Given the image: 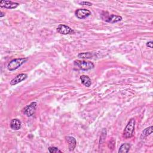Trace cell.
I'll list each match as a JSON object with an SVG mask.
<instances>
[{"mask_svg": "<svg viewBox=\"0 0 153 153\" xmlns=\"http://www.w3.org/2000/svg\"><path fill=\"white\" fill-rule=\"evenodd\" d=\"M27 78H28V75L26 74H24V73L20 74L17 76H16L12 80V81L10 82V85L12 86L16 85L17 84L25 80Z\"/></svg>", "mask_w": 153, "mask_h": 153, "instance_id": "ba28073f", "label": "cell"}, {"mask_svg": "<svg viewBox=\"0 0 153 153\" xmlns=\"http://www.w3.org/2000/svg\"><path fill=\"white\" fill-rule=\"evenodd\" d=\"M5 16V13H3L2 12H1V15H0V18H3V16Z\"/></svg>", "mask_w": 153, "mask_h": 153, "instance_id": "ffe728a7", "label": "cell"}, {"mask_svg": "<svg viewBox=\"0 0 153 153\" xmlns=\"http://www.w3.org/2000/svg\"><path fill=\"white\" fill-rule=\"evenodd\" d=\"M37 107V102H33L31 103L29 105L26 106L24 108V114L26 115L28 117L32 116L35 113Z\"/></svg>", "mask_w": 153, "mask_h": 153, "instance_id": "277c9868", "label": "cell"}, {"mask_svg": "<svg viewBox=\"0 0 153 153\" xmlns=\"http://www.w3.org/2000/svg\"><path fill=\"white\" fill-rule=\"evenodd\" d=\"M115 141L114 140V139H112L111 140L110 142H109V143H108V147L111 149H113L114 147H115Z\"/></svg>", "mask_w": 153, "mask_h": 153, "instance_id": "e0dca14e", "label": "cell"}, {"mask_svg": "<svg viewBox=\"0 0 153 153\" xmlns=\"http://www.w3.org/2000/svg\"><path fill=\"white\" fill-rule=\"evenodd\" d=\"M135 118H131L129 121L128 124L126 126L124 132H123V136L126 138H130L133 135V132L135 130Z\"/></svg>", "mask_w": 153, "mask_h": 153, "instance_id": "7a4b0ae2", "label": "cell"}, {"mask_svg": "<svg viewBox=\"0 0 153 153\" xmlns=\"http://www.w3.org/2000/svg\"><path fill=\"white\" fill-rule=\"evenodd\" d=\"M146 47H148L152 49V41H149V42L146 43Z\"/></svg>", "mask_w": 153, "mask_h": 153, "instance_id": "d6986e66", "label": "cell"}, {"mask_svg": "<svg viewBox=\"0 0 153 153\" xmlns=\"http://www.w3.org/2000/svg\"><path fill=\"white\" fill-rule=\"evenodd\" d=\"M79 3L82 5L83 6H92V4L90 2H86V1H82V2H79Z\"/></svg>", "mask_w": 153, "mask_h": 153, "instance_id": "ac0fdd59", "label": "cell"}, {"mask_svg": "<svg viewBox=\"0 0 153 153\" xmlns=\"http://www.w3.org/2000/svg\"><path fill=\"white\" fill-rule=\"evenodd\" d=\"M22 127V123L21 121L18 118H14L11 121L10 123V127L13 130H19L21 129Z\"/></svg>", "mask_w": 153, "mask_h": 153, "instance_id": "8fae6325", "label": "cell"}, {"mask_svg": "<svg viewBox=\"0 0 153 153\" xmlns=\"http://www.w3.org/2000/svg\"><path fill=\"white\" fill-rule=\"evenodd\" d=\"M91 12L88 9H80L75 11V16L79 19H84L91 15Z\"/></svg>", "mask_w": 153, "mask_h": 153, "instance_id": "5b68a950", "label": "cell"}, {"mask_svg": "<svg viewBox=\"0 0 153 153\" xmlns=\"http://www.w3.org/2000/svg\"><path fill=\"white\" fill-rule=\"evenodd\" d=\"M152 126H151L146 129H145L140 135V139H143L145 138H146L147 136H148L149 135H150L151 134H152Z\"/></svg>", "mask_w": 153, "mask_h": 153, "instance_id": "4fadbf2b", "label": "cell"}, {"mask_svg": "<svg viewBox=\"0 0 153 153\" xmlns=\"http://www.w3.org/2000/svg\"><path fill=\"white\" fill-rule=\"evenodd\" d=\"M56 30L58 33L63 35L73 34L75 33L74 31L72 29L65 25H59L57 28Z\"/></svg>", "mask_w": 153, "mask_h": 153, "instance_id": "8992f818", "label": "cell"}, {"mask_svg": "<svg viewBox=\"0 0 153 153\" xmlns=\"http://www.w3.org/2000/svg\"><path fill=\"white\" fill-rule=\"evenodd\" d=\"M19 6L18 3H15L12 1H1L0 2V7L8 9H14Z\"/></svg>", "mask_w": 153, "mask_h": 153, "instance_id": "52a82bcc", "label": "cell"}, {"mask_svg": "<svg viewBox=\"0 0 153 153\" xmlns=\"http://www.w3.org/2000/svg\"><path fill=\"white\" fill-rule=\"evenodd\" d=\"M65 139L68 143V148L70 151H74L76 147V139L72 136H66Z\"/></svg>", "mask_w": 153, "mask_h": 153, "instance_id": "9c48e42d", "label": "cell"}, {"mask_svg": "<svg viewBox=\"0 0 153 153\" xmlns=\"http://www.w3.org/2000/svg\"><path fill=\"white\" fill-rule=\"evenodd\" d=\"M28 60V58H18L11 60L8 65L7 69L10 71H13L18 69L23 64H24Z\"/></svg>", "mask_w": 153, "mask_h": 153, "instance_id": "6da1fadb", "label": "cell"}, {"mask_svg": "<svg viewBox=\"0 0 153 153\" xmlns=\"http://www.w3.org/2000/svg\"><path fill=\"white\" fill-rule=\"evenodd\" d=\"M130 143H123L120 147V149L118 150V152L119 153L128 152L129 151V150H130Z\"/></svg>", "mask_w": 153, "mask_h": 153, "instance_id": "5bb4252c", "label": "cell"}, {"mask_svg": "<svg viewBox=\"0 0 153 153\" xmlns=\"http://www.w3.org/2000/svg\"><path fill=\"white\" fill-rule=\"evenodd\" d=\"M92 56H93V54L90 52L81 53L78 55V57L82 59H89V58H91Z\"/></svg>", "mask_w": 153, "mask_h": 153, "instance_id": "9a60e30c", "label": "cell"}, {"mask_svg": "<svg viewBox=\"0 0 153 153\" xmlns=\"http://www.w3.org/2000/svg\"><path fill=\"white\" fill-rule=\"evenodd\" d=\"M74 64L76 68L83 71H88L95 67V65L92 62L85 60H76L74 61Z\"/></svg>", "mask_w": 153, "mask_h": 153, "instance_id": "3957f363", "label": "cell"}, {"mask_svg": "<svg viewBox=\"0 0 153 153\" xmlns=\"http://www.w3.org/2000/svg\"><path fill=\"white\" fill-rule=\"evenodd\" d=\"M49 151L51 153H57V152H62L60 150H59L57 147L54 146H50L49 148Z\"/></svg>", "mask_w": 153, "mask_h": 153, "instance_id": "2e32d148", "label": "cell"}, {"mask_svg": "<svg viewBox=\"0 0 153 153\" xmlns=\"http://www.w3.org/2000/svg\"><path fill=\"white\" fill-rule=\"evenodd\" d=\"M80 80H81L82 83L87 88H89L92 85L91 79L88 75H82L80 76Z\"/></svg>", "mask_w": 153, "mask_h": 153, "instance_id": "7c38bea8", "label": "cell"}, {"mask_svg": "<svg viewBox=\"0 0 153 153\" xmlns=\"http://www.w3.org/2000/svg\"><path fill=\"white\" fill-rule=\"evenodd\" d=\"M104 20L107 22L111 23V24H114V23L121 21H122V17L120 16L111 15H110L108 17L105 18L104 19Z\"/></svg>", "mask_w": 153, "mask_h": 153, "instance_id": "30bf717a", "label": "cell"}]
</instances>
